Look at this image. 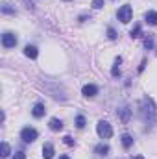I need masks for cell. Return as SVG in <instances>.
<instances>
[{
    "instance_id": "cell-4",
    "label": "cell",
    "mask_w": 157,
    "mask_h": 159,
    "mask_svg": "<svg viewBox=\"0 0 157 159\" xmlns=\"http://www.w3.org/2000/svg\"><path fill=\"white\" fill-rule=\"evenodd\" d=\"M37 129H34V128H22V131H20V139L24 141V143H34L35 139H37Z\"/></svg>"
},
{
    "instance_id": "cell-22",
    "label": "cell",
    "mask_w": 157,
    "mask_h": 159,
    "mask_svg": "<svg viewBox=\"0 0 157 159\" xmlns=\"http://www.w3.org/2000/svg\"><path fill=\"white\" fill-rule=\"evenodd\" d=\"M92 7L94 9H102L104 7V0H92Z\"/></svg>"
},
{
    "instance_id": "cell-13",
    "label": "cell",
    "mask_w": 157,
    "mask_h": 159,
    "mask_svg": "<svg viewBox=\"0 0 157 159\" xmlns=\"http://www.w3.org/2000/svg\"><path fill=\"white\" fill-rule=\"evenodd\" d=\"M94 154H98V156H107V154H109V146H107V144H96V146H94Z\"/></svg>"
},
{
    "instance_id": "cell-5",
    "label": "cell",
    "mask_w": 157,
    "mask_h": 159,
    "mask_svg": "<svg viewBox=\"0 0 157 159\" xmlns=\"http://www.w3.org/2000/svg\"><path fill=\"white\" fill-rule=\"evenodd\" d=\"M15 44H17V37H15V34L6 32V34L2 35V46H4V48H13Z\"/></svg>"
},
{
    "instance_id": "cell-18",
    "label": "cell",
    "mask_w": 157,
    "mask_h": 159,
    "mask_svg": "<svg viewBox=\"0 0 157 159\" xmlns=\"http://www.w3.org/2000/svg\"><path fill=\"white\" fill-rule=\"evenodd\" d=\"M2 13H7V15H15V9H13L9 4H4V6H2Z\"/></svg>"
},
{
    "instance_id": "cell-8",
    "label": "cell",
    "mask_w": 157,
    "mask_h": 159,
    "mask_svg": "<svg viewBox=\"0 0 157 159\" xmlns=\"http://www.w3.org/2000/svg\"><path fill=\"white\" fill-rule=\"evenodd\" d=\"M24 56H26V57H30V59H35V57L39 56L37 46H34V44H26V46H24Z\"/></svg>"
},
{
    "instance_id": "cell-23",
    "label": "cell",
    "mask_w": 157,
    "mask_h": 159,
    "mask_svg": "<svg viewBox=\"0 0 157 159\" xmlns=\"http://www.w3.org/2000/svg\"><path fill=\"white\" fill-rule=\"evenodd\" d=\"M107 37H109L111 41H115L117 39V32H115L113 28H107Z\"/></svg>"
},
{
    "instance_id": "cell-3",
    "label": "cell",
    "mask_w": 157,
    "mask_h": 159,
    "mask_svg": "<svg viewBox=\"0 0 157 159\" xmlns=\"http://www.w3.org/2000/svg\"><path fill=\"white\" fill-rule=\"evenodd\" d=\"M131 15H133V9H131V6H129V4H124V6L118 9V13H117L118 20H120V22H124V24H128V22L131 20Z\"/></svg>"
},
{
    "instance_id": "cell-25",
    "label": "cell",
    "mask_w": 157,
    "mask_h": 159,
    "mask_svg": "<svg viewBox=\"0 0 157 159\" xmlns=\"http://www.w3.org/2000/svg\"><path fill=\"white\" fill-rule=\"evenodd\" d=\"M144 67H146V59H142V63H141V67H139V72H142Z\"/></svg>"
},
{
    "instance_id": "cell-28",
    "label": "cell",
    "mask_w": 157,
    "mask_h": 159,
    "mask_svg": "<svg viewBox=\"0 0 157 159\" xmlns=\"http://www.w3.org/2000/svg\"><path fill=\"white\" fill-rule=\"evenodd\" d=\"M63 2H72V0H63Z\"/></svg>"
},
{
    "instance_id": "cell-11",
    "label": "cell",
    "mask_w": 157,
    "mask_h": 159,
    "mask_svg": "<svg viewBox=\"0 0 157 159\" xmlns=\"http://www.w3.org/2000/svg\"><path fill=\"white\" fill-rule=\"evenodd\" d=\"M144 19H146V22H148V24L157 26V11H146Z\"/></svg>"
},
{
    "instance_id": "cell-2",
    "label": "cell",
    "mask_w": 157,
    "mask_h": 159,
    "mask_svg": "<svg viewBox=\"0 0 157 159\" xmlns=\"http://www.w3.org/2000/svg\"><path fill=\"white\" fill-rule=\"evenodd\" d=\"M96 131H98V135H100L102 139H111V137H113V128H111V124L105 122V120H100V122L96 124Z\"/></svg>"
},
{
    "instance_id": "cell-27",
    "label": "cell",
    "mask_w": 157,
    "mask_h": 159,
    "mask_svg": "<svg viewBox=\"0 0 157 159\" xmlns=\"http://www.w3.org/2000/svg\"><path fill=\"white\" fill-rule=\"evenodd\" d=\"M59 159H70V157H69V156H61Z\"/></svg>"
},
{
    "instance_id": "cell-17",
    "label": "cell",
    "mask_w": 157,
    "mask_h": 159,
    "mask_svg": "<svg viewBox=\"0 0 157 159\" xmlns=\"http://www.w3.org/2000/svg\"><path fill=\"white\" fill-rule=\"evenodd\" d=\"M85 124H87V122H85V117H83V115H78V117H76V128L81 129V128H85Z\"/></svg>"
},
{
    "instance_id": "cell-9",
    "label": "cell",
    "mask_w": 157,
    "mask_h": 159,
    "mask_svg": "<svg viewBox=\"0 0 157 159\" xmlns=\"http://www.w3.org/2000/svg\"><path fill=\"white\" fill-rule=\"evenodd\" d=\"M54 154H56V152H54V144H52V143H46V144L43 146V157L44 159H52L54 157Z\"/></svg>"
},
{
    "instance_id": "cell-12",
    "label": "cell",
    "mask_w": 157,
    "mask_h": 159,
    "mask_svg": "<svg viewBox=\"0 0 157 159\" xmlns=\"http://www.w3.org/2000/svg\"><path fill=\"white\" fill-rule=\"evenodd\" d=\"M48 126H50L52 131H59V129H63V122H61L59 119H50V124H48Z\"/></svg>"
},
{
    "instance_id": "cell-10",
    "label": "cell",
    "mask_w": 157,
    "mask_h": 159,
    "mask_svg": "<svg viewBox=\"0 0 157 159\" xmlns=\"http://www.w3.org/2000/svg\"><path fill=\"white\" fill-rule=\"evenodd\" d=\"M44 113H46V107H44V104H35V106H34V109H32V115H34L35 119H41Z\"/></svg>"
},
{
    "instance_id": "cell-24",
    "label": "cell",
    "mask_w": 157,
    "mask_h": 159,
    "mask_svg": "<svg viewBox=\"0 0 157 159\" xmlns=\"http://www.w3.org/2000/svg\"><path fill=\"white\" fill-rule=\"evenodd\" d=\"M11 159H26V156H24V152H17Z\"/></svg>"
},
{
    "instance_id": "cell-19",
    "label": "cell",
    "mask_w": 157,
    "mask_h": 159,
    "mask_svg": "<svg viewBox=\"0 0 157 159\" xmlns=\"http://www.w3.org/2000/svg\"><path fill=\"white\" fill-rule=\"evenodd\" d=\"M144 48H146V50L154 48V37H146V39H144Z\"/></svg>"
},
{
    "instance_id": "cell-1",
    "label": "cell",
    "mask_w": 157,
    "mask_h": 159,
    "mask_svg": "<svg viewBox=\"0 0 157 159\" xmlns=\"http://www.w3.org/2000/svg\"><path fill=\"white\" fill-rule=\"evenodd\" d=\"M139 115H141L142 122L146 124V131L154 128V124H155V120H157V106H155V102H154L148 94L142 96V100H141Z\"/></svg>"
},
{
    "instance_id": "cell-21",
    "label": "cell",
    "mask_w": 157,
    "mask_h": 159,
    "mask_svg": "<svg viewBox=\"0 0 157 159\" xmlns=\"http://www.w3.org/2000/svg\"><path fill=\"white\" fill-rule=\"evenodd\" d=\"M63 143H65L67 146H74V139H72L70 135H65V137H63Z\"/></svg>"
},
{
    "instance_id": "cell-14",
    "label": "cell",
    "mask_w": 157,
    "mask_h": 159,
    "mask_svg": "<svg viewBox=\"0 0 157 159\" xmlns=\"http://www.w3.org/2000/svg\"><path fill=\"white\" fill-rule=\"evenodd\" d=\"M131 144H133V137L129 133H124L122 135V146L124 148H131Z\"/></svg>"
},
{
    "instance_id": "cell-7",
    "label": "cell",
    "mask_w": 157,
    "mask_h": 159,
    "mask_svg": "<svg viewBox=\"0 0 157 159\" xmlns=\"http://www.w3.org/2000/svg\"><path fill=\"white\" fill-rule=\"evenodd\" d=\"M118 117H120V120H122L124 124H128V122H129V119H131V109H129L128 106L120 107V109H118Z\"/></svg>"
},
{
    "instance_id": "cell-20",
    "label": "cell",
    "mask_w": 157,
    "mask_h": 159,
    "mask_svg": "<svg viewBox=\"0 0 157 159\" xmlns=\"http://www.w3.org/2000/svg\"><path fill=\"white\" fill-rule=\"evenodd\" d=\"M129 35H131V37H141V26L137 24V26H135V28L129 32Z\"/></svg>"
},
{
    "instance_id": "cell-15",
    "label": "cell",
    "mask_w": 157,
    "mask_h": 159,
    "mask_svg": "<svg viewBox=\"0 0 157 159\" xmlns=\"http://www.w3.org/2000/svg\"><path fill=\"white\" fill-rule=\"evenodd\" d=\"M120 63H122V57L118 56L117 59H115V65H113V70H111V74H113L115 78H117V76H120V67H118Z\"/></svg>"
},
{
    "instance_id": "cell-16",
    "label": "cell",
    "mask_w": 157,
    "mask_h": 159,
    "mask_svg": "<svg viewBox=\"0 0 157 159\" xmlns=\"http://www.w3.org/2000/svg\"><path fill=\"white\" fill-rule=\"evenodd\" d=\"M11 154V148H9V144L7 143H2V150H0V156L2 157H7Z\"/></svg>"
},
{
    "instance_id": "cell-6",
    "label": "cell",
    "mask_w": 157,
    "mask_h": 159,
    "mask_svg": "<svg viewBox=\"0 0 157 159\" xmlns=\"http://www.w3.org/2000/svg\"><path fill=\"white\" fill-rule=\"evenodd\" d=\"M83 96L85 98H92V96H96V93H98V87L96 85H92V83H87L85 87H83Z\"/></svg>"
},
{
    "instance_id": "cell-26",
    "label": "cell",
    "mask_w": 157,
    "mask_h": 159,
    "mask_svg": "<svg viewBox=\"0 0 157 159\" xmlns=\"http://www.w3.org/2000/svg\"><path fill=\"white\" fill-rule=\"evenodd\" d=\"M131 159H144L142 156H135V157H131Z\"/></svg>"
}]
</instances>
